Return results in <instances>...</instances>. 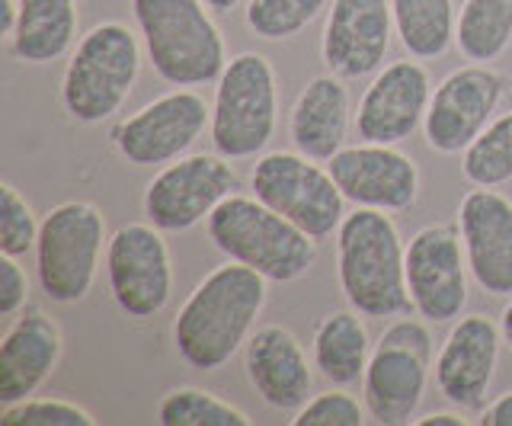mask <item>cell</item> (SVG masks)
Wrapping results in <instances>:
<instances>
[{"label": "cell", "instance_id": "19", "mask_svg": "<svg viewBox=\"0 0 512 426\" xmlns=\"http://www.w3.org/2000/svg\"><path fill=\"white\" fill-rule=\"evenodd\" d=\"M458 231L471 279L493 298H512V199L474 186L458 205Z\"/></svg>", "mask_w": 512, "mask_h": 426}, {"label": "cell", "instance_id": "35", "mask_svg": "<svg viewBox=\"0 0 512 426\" xmlns=\"http://www.w3.org/2000/svg\"><path fill=\"white\" fill-rule=\"evenodd\" d=\"M413 426H468V420L461 417V410H432V414L416 417Z\"/></svg>", "mask_w": 512, "mask_h": 426}, {"label": "cell", "instance_id": "6", "mask_svg": "<svg viewBox=\"0 0 512 426\" xmlns=\"http://www.w3.org/2000/svg\"><path fill=\"white\" fill-rule=\"evenodd\" d=\"M279 125V81L276 68L260 52L228 58L212 103L208 135L221 157L250 161L260 157Z\"/></svg>", "mask_w": 512, "mask_h": 426}, {"label": "cell", "instance_id": "28", "mask_svg": "<svg viewBox=\"0 0 512 426\" xmlns=\"http://www.w3.org/2000/svg\"><path fill=\"white\" fill-rule=\"evenodd\" d=\"M461 173L471 186L512 183V109L496 116L461 154Z\"/></svg>", "mask_w": 512, "mask_h": 426}, {"label": "cell", "instance_id": "30", "mask_svg": "<svg viewBox=\"0 0 512 426\" xmlns=\"http://www.w3.org/2000/svg\"><path fill=\"white\" fill-rule=\"evenodd\" d=\"M42 222L32 212V205L13 183L0 186V254L26 257L36 250Z\"/></svg>", "mask_w": 512, "mask_h": 426}, {"label": "cell", "instance_id": "36", "mask_svg": "<svg viewBox=\"0 0 512 426\" xmlns=\"http://www.w3.org/2000/svg\"><path fill=\"white\" fill-rule=\"evenodd\" d=\"M16 23H20V0H0V36L7 42L16 33Z\"/></svg>", "mask_w": 512, "mask_h": 426}, {"label": "cell", "instance_id": "21", "mask_svg": "<svg viewBox=\"0 0 512 426\" xmlns=\"http://www.w3.org/2000/svg\"><path fill=\"white\" fill-rule=\"evenodd\" d=\"M244 372L260 401L282 414H295L311 401L314 372L301 340L282 324L256 327L244 346Z\"/></svg>", "mask_w": 512, "mask_h": 426}, {"label": "cell", "instance_id": "25", "mask_svg": "<svg viewBox=\"0 0 512 426\" xmlns=\"http://www.w3.org/2000/svg\"><path fill=\"white\" fill-rule=\"evenodd\" d=\"M394 33L410 58L432 61L455 45L458 10L455 0H391Z\"/></svg>", "mask_w": 512, "mask_h": 426}, {"label": "cell", "instance_id": "32", "mask_svg": "<svg viewBox=\"0 0 512 426\" xmlns=\"http://www.w3.org/2000/svg\"><path fill=\"white\" fill-rule=\"evenodd\" d=\"M368 417L365 401L352 398L340 385L314 394L308 404H301L292 417V426H362Z\"/></svg>", "mask_w": 512, "mask_h": 426}, {"label": "cell", "instance_id": "4", "mask_svg": "<svg viewBox=\"0 0 512 426\" xmlns=\"http://www.w3.org/2000/svg\"><path fill=\"white\" fill-rule=\"evenodd\" d=\"M208 241L228 260L253 266L269 282H298L317 263V241L256 196L231 193L205 222Z\"/></svg>", "mask_w": 512, "mask_h": 426}, {"label": "cell", "instance_id": "5", "mask_svg": "<svg viewBox=\"0 0 512 426\" xmlns=\"http://www.w3.org/2000/svg\"><path fill=\"white\" fill-rule=\"evenodd\" d=\"M141 74V42L119 20L80 36L61 77V106L77 125H100L125 106Z\"/></svg>", "mask_w": 512, "mask_h": 426}, {"label": "cell", "instance_id": "29", "mask_svg": "<svg viewBox=\"0 0 512 426\" xmlns=\"http://www.w3.org/2000/svg\"><path fill=\"white\" fill-rule=\"evenodd\" d=\"M324 10H330V0H247L244 23L253 36L285 42L304 33Z\"/></svg>", "mask_w": 512, "mask_h": 426}, {"label": "cell", "instance_id": "17", "mask_svg": "<svg viewBox=\"0 0 512 426\" xmlns=\"http://www.w3.org/2000/svg\"><path fill=\"white\" fill-rule=\"evenodd\" d=\"M391 36H397L391 0H330L320 58L330 74L359 81L381 71Z\"/></svg>", "mask_w": 512, "mask_h": 426}, {"label": "cell", "instance_id": "26", "mask_svg": "<svg viewBox=\"0 0 512 426\" xmlns=\"http://www.w3.org/2000/svg\"><path fill=\"white\" fill-rule=\"evenodd\" d=\"M512 45V0H464L455 49L474 65H493Z\"/></svg>", "mask_w": 512, "mask_h": 426}, {"label": "cell", "instance_id": "34", "mask_svg": "<svg viewBox=\"0 0 512 426\" xmlns=\"http://www.w3.org/2000/svg\"><path fill=\"white\" fill-rule=\"evenodd\" d=\"M480 423L484 426H512V391L500 394L496 401H490L480 410Z\"/></svg>", "mask_w": 512, "mask_h": 426}, {"label": "cell", "instance_id": "15", "mask_svg": "<svg viewBox=\"0 0 512 426\" xmlns=\"http://www.w3.org/2000/svg\"><path fill=\"white\" fill-rule=\"evenodd\" d=\"M330 173L346 202L356 209L407 212L420 199V167L397 145H372L359 141L336 151L327 161Z\"/></svg>", "mask_w": 512, "mask_h": 426}, {"label": "cell", "instance_id": "22", "mask_svg": "<svg viewBox=\"0 0 512 426\" xmlns=\"http://www.w3.org/2000/svg\"><path fill=\"white\" fill-rule=\"evenodd\" d=\"M349 87L336 74H317L314 81L304 84L298 100L288 113V138L295 151H301L311 161L327 164L336 151L346 148L349 135Z\"/></svg>", "mask_w": 512, "mask_h": 426}, {"label": "cell", "instance_id": "20", "mask_svg": "<svg viewBox=\"0 0 512 426\" xmlns=\"http://www.w3.org/2000/svg\"><path fill=\"white\" fill-rule=\"evenodd\" d=\"M64 353L61 324L39 305H26L0 343V404L32 398L55 375Z\"/></svg>", "mask_w": 512, "mask_h": 426}, {"label": "cell", "instance_id": "12", "mask_svg": "<svg viewBox=\"0 0 512 426\" xmlns=\"http://www.w3.org/2000/svg\"><path fill=\"white\" fill-rule=\"evenodd\" d=\"M106 279L125 318H157L173 295V260L164 231L151 222L122 225L106 244Z\"/></svg>", "mask_w": 512, "mask_h": 426}, {"label": "cell", "instance_id": "10", "mask_svg": "<svg viewBox=\"0 0 512 426\" xmlns=\"http://www.w3.org/2000/svg\"><path fill=\"white\" fill-rule=\"evenodd\" d=\"M237 170L228 157L186 154L160 167L144 186V218L164 234H183L208 222L218 205L237 189Z\"/></svg>", "mask_w": 512, "mask_h": 426}, {"label": "cell", "instance_id": "8", "mask_svg": "<svg viewBox=\"0 0 512 426\" xmlns=\"http://www.w3.org/2000/svg\"><path fill=\"white\" fill-rule=\"evenodd\" d=\"M432 330L426 318H397L372 346L362 375L368 417L384 426L413 423L429 388Z\"/></svg>", "mask_w": 512, "mask_h": 426}, {"label": "cell", "instance_id": "18", "mask_svg": "<svg viewBox=\"0 0 512 426\" xmlns=\"http://www.w3.org/2000/svg\"><path fill=\"white\" fill-rule=\"evenodd\" d=\"M429 100L432 81L429 71L420 65V58L384 65L359 100V141H372V145H400V141H407L416 129H423Z\"/></svg>", "mask_w": 512, "mask_h": 426}, {"label": "cell", "instance_id": "33", "mask_svg": "<svg viewBox=\"0 0 512 426\" xmlns=\"http://www.w3.org/2000/svg\"><path fill=\"white\" fill-rule=\"evenodd\" d=\"M29 305V276L20 266V257L0 254V314L16 318Z\"/></svg>", "mask_w": 512, "mask_h": 426}, {"label": "cell", "instance_id": "11", "mask_svg": "<svg viewBox=\"0 0 512 426\" xmlns=\"http://www.w3.org/2000/svg\"><path fill=\"white\" fill-rule=\"evenodd\" d=\"M212 122L208 106L192 87H176L138 113L112 125V148L132 167H167L189 154Z\"/></svg>", "mask_w": 512, "mask_h": 426}, {"label": "cell", "instance_id": "13", "mask_svg": "<svg viewBox=\"0 0 512 426\" xmlns=\"http://www.w3.org/2000/svg\"><path fill=\"white\" fill-rule=\"evenodd\" d=\"M509 93V77L493 65L458 68L432 90L423 138L436 154H464L496 119Z\"/></svg>", "mask_w": 512, "mask_h": 426}, {"label": "cell", "instance_id": "14", "mask_svg": "<svg viewBox=\"0 0 512 426\" xmlns=\"http://www.w3.org/2000/svg\"><path fill=\"white\" fill-rule=\"evenodd\" d=\"M468 257L458 225H426L407 244L413 311L429 324H452L468 305Z\"/></svg>", "mask_w": 512, "mask_h": 426}, {"label": "cell", "instance_id": "23", "mask_svg": "<svg viewBox=\"0 0 512 426\" xmlns=\"http://www.w3.org/2000/svg\"><path fill=\"white\" fill-rule=\"evenodd\" d=\"M77 29V0H20V23L7 42L10 55L26 65H52L74 52Z\"/></svg>", "mask_w": 512, "mask_h": 426}, {"label": "cell", "instance_id": "1", "mask_svg": "<svg viewBox=\"0 0 512 426\" xmlns=\"http://www.w3.org/2000/svg\"><path fill=\"white\" fill-rule=\"evenodd\" d=\"M269 298V279L253 266H215L173 318V350L189 369L218 372L244 350Z\"/></svg>", "mask_w": 512, "mask_h": 426}, {"label": "cell", "instance_id": "37", "mask_svg": "<svg viewBox=\"0 0 512 426\" xmlns=\"http://www.w3.org/2000/svg\"><path fill=\"white\" fill-rule=\"evenodd\" d=\"M500 334H503V343L509 346V353H512V298H509V305L500 314Z\"/></svg>", "mask_w": 512, "mask_h": 426}, {"label": "cell", "instance_id": "31", "mask_svg": "<svg viewBox=\"0 0 512 426\" xmlns=\"http://www.w3.org/2000/svg\"><path fill=\"white\" fill-rule=\"evenodd\" d=\"M4 426H93V414L87 407L61 398H26L0 407Z\"/></svg>", "mask_w": 512, "mask_h": 426}, {"label": "cell", "instance_id": "9", "mask_svg": "<svg viewBox=\"0 0 512 426\" xmlns=\"http://www.w3.org/2000/svg\"><path fill=\"white\" fill-rule=\"evenodd\" d=\"M250 186L256 199L311 234L317 244L333 238L346 218V196L330 167H320V161H311L301 151H269L256 157Z\"/></svg>", "mask_w": 512, "mask_h": 426}, {"label": "cell", "instance_id": "7", "mask_svg": "<svg viewBox=\"0 0 512 426\" xmlns=\"http://www.w3.org/2000/svg\"><path fill=\"white\" fill-rule=\"evenodd\" d=\"M106 244V218L93 202L71 199L55 205L42 218L36 241V276L48 302H84L100 276Z\"/></svg>", "mask_w": 512, "mask_h": 426}, {"label": "cell", "instance_id": "38", "mask_svg": "<svg viewBox=\"0 0 512 426\" xmlns=\"http://www.w3.org/2000/svg\"><path fill=\"white\" fill-rule=\"evenodd\" d=\"M202 4L212 10V13H231V10H237L244 0H202Z\"/></svg>", "mask_w": 512, "mask_h": 426}, {"label": "cell", "instance_id": "16", "mask_svg": "<svg viewBox=\"0 0 512 426\" xmlns=\"http://www.w3.org/2000/svg\"><path fill=\"white\" fill-rule=\"evenodd\" d=\"M500 324L487 314H461L432 362L442 398L458 410H484L500 366Z\"/></svg>", "mask_w": 512, "mask_h": 426}, {"label": "cell", "instance_id": "3", "mask_svg": "<svg viewBox=\"0 0 512 426\" xmlns=\"http://www.w3.org/2000/svg\"><path fill=\"white\" fill-rule=\"evenodd\" d=\"M132 17L160 81L170 87L218 84L228 49L202 0H132Z\"/></svg>", "mask_w": 512, "mask_h": 426}, {"label": "cell", "instance_id": "2", "mask_svg": "<svg viewBox=\"0 0 512 426\" xmlns=\"http://www.w3.org/2000/svg\"><path fill=\"white\" fill-rule=\"evenodd\" d=\"M336 279L362 318H404L413 311L407 289V244L391 212L356 209L336 228Z\"/></svg>", "mask_w": 512, "mask_h": 426}, {"label": "cell", "instance_id": "27", "mask_svg": "<svg viewBox=\"0 0 512 426\" xmlns=\"http://www.w3.org/2000/svg\"><path fill=\"white\" fill-rule=\"evenodd\" d=\"M157 423L160 426H250L253 420L231 401L218 398V394L180 385L170 388L157 404Z\"/></svg>", "mask_w": 512, "mask_h": 426}, {"label": "cell", "instance_id": "24", "mask_svg": "<svg viewBox=\"0 0 512 426\" xmlns=\"http://www.w3.org/2000/svg\"><path fill=\"white\" fill-rule=\"evenodd\" d=\"M314 369L327 385L349 388L365 375L368 356H372V340L362 324V314L356 308L333 311L314 330L311 343Z\"/></svg>", "mask_w": 512, "mask_h": 426}]
</instances>
